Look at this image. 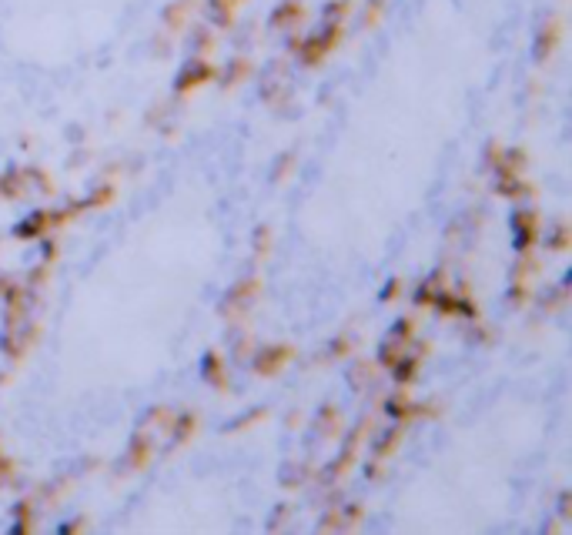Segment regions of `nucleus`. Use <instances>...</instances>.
Here are the masks:
<instances>
[{"label": "nucleus", "instance_id": "nucleus-4", "mask_svg": "<svg viewBox=\"0 0 572 535\" xmlns=\"http://www.w3.org/2000/svg\"><path fill=\"white\" fill-rule=\"evenodd\" d=\"M412 335H415V321H402V325H395V328H392V338H388V342H385V348H381V361L395 365V358L402 355V351H408V344H412Z\"/></svg>", "mask_w": 572, "mask_h": 535}, {"label": "nucleus", "instance_id": "nucleus-8", "mask_svg": "<svg viewBox=\"0 0 572 535\" xmlns=\"http://www.w3.org/2000/svg\"><path fill=\"white\" fill-rule=\"evenodd\" d=\"M288 358H292V348H265L261 355H258V361H254V368H258V375H275V371H281L285 365H288Z\"/></svg>", "mask_w": 572, "mask_h": 535}, {"label": "nucleus", "instance_id": "nucleus-9", "mask_svg": "<svg viewBox=\"0 0 572 535\" xmlns=\"http://www.w3.org/2000/svg\"><path fill=\"white\" fill-rule=\"evenodd\" d=\"M238 7H242V0H211V20L218 27H231Z\"/></svg>", "mask_w": 572, "mask_h": 535}, {"label": "nucleus", "instance_id": "nucleus-10", "mask_svg": "<svg viewBox=\"0 0 572 535\" xmlns=\"http://www.w3.org/2000/svg\"><path fill=\"white\" fill-rule=\"evenodd\" d=\"M191 11V0H178L174 7H167V27H184Z\"/></svg>", "mask_w": 572, "mask_h": 535}, {"label": "nucleus", "instance_id": "nucleus-2", "mask_svg": "<svg viewBox=\"0 0 572 535\" xmlns=\"http://www.w3.org/2000/svg\"><path fill=\"white\" fill-rule=\"evenodd\" d=\"M254 298H258V281H254V278L238 281V284L228 291V298H225L221 311H225V315H244V311L254 305Z\"/></svg>", "mask_w": 572, "mask_h": 535}, {"label": "nucleus", "instance_id": "nucleus-5", "mask_svg": "<svg viewBox=\"0 0 572 535\" xmlns=\"http://www.w3.org/2000/svg\"><path fill=\"white\" fill-rule=\"evenodd\" d=\"M559 37H562V27L556 17H549L546 24L539 27V37H535V61H549L556 47H559Z\"/></svg>", "mask_w": 572, "mask_h": 535}, {"label": "nucleus", "instance_id": "nucleus-6", "mask_svg": "<svg viewBox=\"0 0 572 535\" xmlns=\"http://www.w3.org/2000/svg\"><path fill=\"white\" fill-rule=\"evenodd\" d=\"M539 238V215L535 211H516V248L525 251Z\"/></svg>", "mask_w": 572, "mask_h": 535}, {"label": "nucleus", "instance_id": "nucleus-1", "mask_svg": "<svg viewBox=\"0 0 572 535\" xmlns=\"http://www.w3.org/2000/svg\"><path fill=\"white\" fill-rule=\"evenodd\" d=\"M342 34H345V24H342V20H325V24L318 27L311 37H305L302 44H298V61H302L305 67L321 64V61H325V57H328V54L338 47Z\"/></svg>", "mask_w": 572, "mask_h": 535}, {"label": "nucleus", "instance_id": "nucleus-11", "mask_svg": "<svg viewBox=\"0 0 572 535\" xmlns=\"http://www.w3.org/2000/svg\"><path fill=\"white\" fill-rule=\"evenodd\" d=\"M398 438H402V428H392V435L379 442V452H375V455H379V459H381V455H392V448H395V442H398Z\"/></svg>", "mask_w": 572, "mask_h": 535}, {"label": "nucleus", "instance_id": "nucleus-3", "mask_svg": "<svg viewBox=\"0 0 572 535\" xmlns=\"http://www.w3.org/2000/svg\"><path fill=\"white\" fill-rule=\"evenodd\" d=\"M211 77H215V67L208 64L204 57H194V61H191V64H188V67H184V71H181V74H178V90H181V94H191V90H194V88H201V84H208Z\"/></svg>", "mask_w": 572, "mask_h": 535}, {"label": "nucleus", "instance_id": "nucleus-7", "mask_svg": "<svg viewBox=\"0 0 572 535\" xmlns=\"http://www.w3.org/2000/svg\"><path fill=\"white\" fill-rule=\"evenodd\" d=\"M305 20V4L302 0H285L281 7H275V13H271V27L275 30H285V27H294Z\"/></svg>", "mask_w": 572, "mask_h": 535}]
</instances>
